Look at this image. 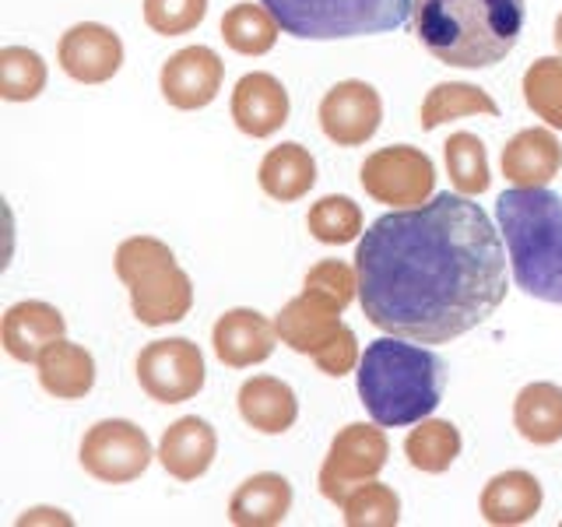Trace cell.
<instances>
[{"label": "cell", "instance_id": "obj_1", "mask_svg": "<svg viewBox=\"0 0 562 527\" xmlns=\"http://www.w3.org/2000/svg\"><path fill=\"white\" fill-rule=\"evenodd\" d=\"M356 268L366 321L418 345L461 338L506 299L503 233L464 193L376 218L359 239Z\"/></svg>", "mask_w": 562, "mask_h": 527}, {"label": "cell", "instance_id": "obj_2", "mask_svg": "<svg viewBox=\"0 0 562 527\" xmlns=\"http://www.w3.org/2000/svg\"><path fill=\"white\" fill-rule=\"evenodd\" d=\"M418 43L450 67H492L524 32V0H415Z\"/></svg>", "mask_w": 562, "mask_h": 527}, {"label": "cell", "instance_id": "obj_3", "mask_svg": "<svg viewBox=\"0 0 562 527\" xmlns=\"http://www.w3.org/2000/svg\"><path fill=\"white\" fill-rule=\"evenodd\" d=\"M447 386V366L436 351L422 348L418 341L386 338L369 341L359 362V397L366 412L380 426H415L429 418Z\"/></svg>", "mask_w": 562, "mask_h": 527}, {"label": "cell", "instance_id": "obj_4", "mask_svg": "<svg viewBox=\"0 0 562 527\" xmlns=\"http://www.w3.org/2000/svg\"><path fill=\"white\" fill-rule=\"evenodd\" d=\"M517 289L562 306V198L549 187H514L496 201Z\"/></svg>", "mask_w": 562, "mask_h": 527}, {"label": "cell", "instance_id": "obj_5", "mask_svg": "<svg viewBox=\"0 0 562 527\" xmlns=\"http://www.w3.org/2000/svg\"><path fill=\"white\" fill-rule=\"evenodd\" d=\"M295 40H356L408 25L415 0H263Z\"/></svg>", "mask_w": 562, "mask_h": 527}, {"label": "cell", "instance_id": "obj_6", "mask_svg": "<svg viewBox=\"0 0 562 527\" xmlns=\"http://www.w3.org/2000/svg\"><path fill=\"white\" fill-rule=\"evenodd\" d=\"M386 457H391V444H386L380 422H351V426H345L330 439L316 485H321L327 503L341 506L348 492L376 479L386 468Z\"/></svg>", "mask_w": 562, "mask_h": 527}, {"label": "cell", "instance_id": "obj_7", "mask_svg": "<svg viewBox=\"0 0 562 527\" xmlns=\"http://www.w3.org/2000/svg\"><path fill=\"white\" fill-rule=\"evenodd\" d=\"M151 457H158L151 450L148 433L134 426L131 418H102L92 429L81 436V450L78 461L85 468V474H92L102 485H127L137 482L140 474L148 471Z\"/></svg>", "mask_w": 562, "mask_h": 527}, {"label": "cell", "instance_id": "obj_8", "mask_svg": "<svg viewBox=\"0 0 562 527\" xmlns=\"http://www.w3.org/2000/svg\"><path fill=\"white\" fill-rule=\"evenodd\" d=\"M362 190L376 204L386 208H418L432 201L436 190V166L432 158L412 145H391L366 155L359 169Z\"/></svg>", "mask_w": 562, "mask_h": 527}, {"label": "cell", "instance_id": "obj_9", "mask_svg": "<svg viewBox=\"0 0 562 527\" xmlns=\"http://www.w3.org/2000/svg\"><path fill=\"white\" fill-rule=\"evenodd\" d=\"M207 369L201 348L190 338H162L140 348L137 383L158 404H183L204 391Z\"/></svg>", "mask_w": 562, "mask_h": 527}, {"label": "cell", "instance_id": "obj_10", "mask_svg": "<svg viewBox=\"0 0 562 527\" xmlns=\"http://www.w3.org/2000/svg\"><path fill=\"white\" fill-rule=\"evenodd\" d=\"M321 131L338 148H359L380 131L383 123V99L369 81L348 78L327 88L321 99Z\"/></svg>", "mask_w": 562, "mask_h": 527}, {"label": "cell", "instance_id": "obj_11", "mask_svg": "<svg viewBox=\"0 0 562 527\" xmlns=\"http://www.w3.org/2000/svg\"><path fill=\"white\" fill-rule=\"evenodd\" d=\"M225 81V64L211 46H183L180 53L162 64V75H158V88H162V99L172 110H204L218 99Z\"/></svg>", "mask_w": 562, "mask_h": 527}, {"label": "cell", "instance_id": "obj_12", "mask_svg": "<svg viewBox=\"0 0 562 527\" xmlns=\"http://www.w3.org/2000/svg\"><path fill=\"white\" fill-rule=\"evenodd\" d=\"M60 70L78 85H105L123 67V40L99 22H78L60 35L57 46Z\"/></svg>", "mask_w": 562, "mask_h": 527}, {"label": "cell", "instance_id": "obj_13", "mask_svg": "<svg viewBox=\"0 0 562 527\" xmlns=\"http://www.w3.org/2000/svg\"><path fill=\"white\" fill-rule=\"evenodd\" d=\"M211 345H215V356L222 366L250 369L274 356L278 327L260 310L236 306V310H225L215 321V327H211Z\"/></svg>", "mask_w": 562, "mask_h": 527}, {"label": "cell", "instance_id": "obj_14", "mask_svg": "<svg viewBox=\"0 0 562 527\" xmlns=\"http://www.w3.org/2000/svg\"><path fill=\"white\" fill-rule=\"evenodd\" d=\"M60 338H67V321L46 299H22V303L8 306L4 321H0V345L14 362H35L46 345Z\"/></svg>", "mask_w": 562, "mask_h": 527}, {"label": "cell", "instance_id": "obj_15", "mask_svg": "<svg viewBox=\"0 0 562 527\" xmlns=\"http://www.w3.org/2000/svg\"><path fill=\"white\" fill-rule=\"evenodd\" d=\"M289 92L268 70H250L233 88V123L246 137H271L289 123Z\"/></svg>", "mask_w": 562, "mask_h": 527}, {"label": "cell", "instance_id": "obj_16", "mask_svg": "<svg viewBox=\"0 0 562 527\" xmlns=\"http://www.w3.org/2000/svg\"><path fill=\"white\" fill-rule=\"evenodd\" d=\"M341 313L334 303H327L324 295L316 292H299L295 299H289L281 313L274 316V327H278V341L289 345L299 356H316L334 334L341 327Z\"/></svg>", "mask_w": 562, "mask_h": 527}, {"label": "cell", "instance_id": "obj_17", "mask_svg": "<svg viewBox=\"0 0 562 527\" xmlns=\"http://www.w3.org/2000/svg\"><path fill=\"white\" fill-rule=\"evenodd\" d=\"M193 306V281L180 264H166L131 285V310L145 327L180 324Z\"/></svg>", "mask_w": 562, "mask_h": 527}, {"label": "cell", "instance_id": "obj_18", "mask_svg": "<svg viewBox=\"0 0 562 527\" xmlns=\"http://www.w3.org/2000/svg\"><path fill=\"white\" fill-rule=\"evenodd\" d=\"M215 453H218V436L211 429V422L198 415L176 418L162 433V439H158V464L176 482H198L215 464Z\"/></svg>", "mask_w": 562, "mask_h": 527}, {"label": "cell", "instance_id": "obj_19", "mask_svg": "<svg viewBox=\"0 0 562 527\" xmlns=\"http://www.w3.org/2000/svg\"><path fill=\"white\" fill-rule=\"evenodd\" d=\"M503 176L514 187H549L562 172V145L552 127L517 131L503 148Z\"/></svg>", "mask_w": 562, "mask_h": 527}, {"label": "cell", "instance_id": "obj_20", "mask_svg": "<svg viewBox=\"0 0 562 527\" xmlns=\"http://www.w3.org/2000/svg\"><path fill=\"white\" fill-rule=\"evenodd\" d=\"M541 503H544V492L535 474L524 468H509V471L492 474L485 482L479 509L485 524L492 527H520L538 517Z\"/></svg>", "mask_w": 562, "mask_h": 527}, {"label": "cell", "instance_id": "obj_21", "mask_svg": "<svg viewBox=\"0 0 562 527\" xmlns=\"http://www.w3.org/2000/svg\"><path fill=\"white\" fill-rule=\"evenodd\" d=\"M236 404L246 426L263 436L289 433L299 418V397L292 386L278 377H250L239 386Z\"/></svg>", "mask_w": 562, "mask_h": 527}, {"label": "cell", "instance_id": "obj_22", "mask_svg": "<svg viewBox=\"0 0 562 527\" xmlns=\"http://www.w3.org/2000/svg\"><path fill=\"white\" fill-rule=\"evenodd\" d=\"M292 482L278 471L250 474L228 500V520L236 527H274L292 509Z\"/></svg>", "mask_w": 562, "mask_h": 527}, {"label": "cell", "instance_id": "obj_23", "mask_svg": "<svg viewBox=\"0 0 562 527\" xmlns=\"http://www.w3.org/2000/svg\"><path fill=\"white\" fill-rule=\"evenodd\" d=\"M35 369H40V386L57 401H81L95 386L92 351L67 338L46 345L43 356L35 359Z\"/></svg>", "mask_w": 562, "mask_h": 527}, {"label": "cell", "instance_id": "obj_24", "mask_svg": "<svg viewBox=\"0 0 562 527\" xmlns=\"http://www.w3.org/2000/svg\"><path fill=\"white\" fill-rule=\"evenodd\" d=\"M257 183L271 201H281V204L306 198L316 183V162L310 148H303L299 141H281L278 148L263 155V162L257 169Z\"/></svg>", "mask_w": 562, "mask_h": 527}, {"label": "cell", "instance_id": "obj_25", "mask_svg": "<svg viewBox=\"0 0 562 527\" xmlns=\"http://www.w3.org/2000/svg\"><path fill=\"white\" fill-rule=\"evenodd\" d=\"M514 426L535 447H552L562 439V386L527 383L514 401Z\"/></svg>", "mask_w": 562, "mask_h": 527}, {"label": "cell", "instance_id": "obj_26", "mask_svg": "<svg viewBox=\"0 0 562 527\" xmlns=\"http://www.w3.org/2000/svg\"><path fill=\"white\" fill-rule=\"evenodd\" d=\"M281 32L285 29H281V22L263 0L260 4L243 0V4H233L222 14V40L239 57H263V53H271Z\"/></svg>", "mask_w": 562, "mask_h": 527}, {"label": "cell", "instance_id": "obj_27", "mask_svg": "<svg viewBox=\"0 0 562 527\" xmlns=\"http://www.w3.org/2000/svg\"><path fill=\"white\" fill-rule=\"evenodd\" d=\"M461 429L447 418H422L415 422V429L404 436V457L415 471L426 474H443L450 464L461 457Z\"/></svg>", "mask_w": 562, "mask_h": 527}, {"label": "cell", "instance_id": "obj_28", "mask_svg": "<svg viewBox=\"0 0 562 527\" xmlns=\"http://www.w3.org/2000/svg\"><path fill=\"white\" fill-rule=\"evenodd\" d=\"M479 113L482 116H499V105L485 92V88L468 85V81H443V85H436L426 99H422L418 123H422V131H436V127H443V123H450V120L479 116Z\"/></svg>", "mask_w": 562, "mask_h": 527}, {"label": "cell", "instance_id": "obj_29", "mask_svg": "<svg viewBox=\"0 0 562 527\" xmlns=\"http://www.w3.org/2000/svg\"><path fill=\"white\" fill-rule=\"evenodd\" d=\"M443 158H447V176L457 193H464V198H482L488 190V183H492L488 152L479 134H471V131L450 134V141L443 145Z\"/></svg>", "mask_w": 562, "mask_h": 527}, {"label": "cell", "instance_id": "obj_30", "mask_svg": "<svg viewBox=\"0 0 562 527\" xmlns=\"http://www.w3.org/2000/svg\"><path fill=\"white\" fill-rule=\"evenodd\" d=\"M306 228H310V236L324 246L356 243L366 233L362 208L351 198H345V193H327V198H321L310 208Z\"/></svg>", "mask_w": 562, "mask_h": 527}, {"label": "cell", "instance_id": "obj_31", "mask_svg": "<svg viewBox=\"0 0 562 527\" xmlns=\"http://www.w3.org/2000/svg\"><path fill=\"white\" fill-rule=\"evenodd\" d=\"M49 81L46 60L29 46H4L0 49V99L8 102H32L43 96Z\"/></svg>", "mask_w": 562, "mask_h": 527}, {"label": "cell", "instance_id": "obj_32", "mask_svg": "<svg viewBox=\"0 0 562 527\" xmlns=\"http://www.w3.org/2000/svg\"><path fill=\"white\" fill-rule=\"evenodd\" d=\"M524 102L552 131H562V53L541 57L524 70Z\"/></svg>", "mask_w": 562, "mask_h": 527}, {"label": "cell", "instance_id": "obj_33", "mask_svg": "<svg viewBox=\"0 0 562 527\" xmlns=\"http://www.w3.org/2000/svg\"><path fill=\"white\" fill-rule=\"evenodd\" d=\"M341 517L348 527H397L401 500L391 485L373 479L356 492H348V500L341 503Z\"/></svg>", "mask_w": 562, "mask_h": 527}, {"label": "cell", "instance_id": "obj_34", "mask_svg": "<svg viewBox=\"0 0 562 527\" xmlns=\"http://www.w3.org/2000/svg\"><path fill=\"white\" fill-rule=\"evenodd\" d=\"M166 264H176L169 243L155 239V236H131L123 239L116 246V257H113V268H116V278L123 281V285H134V281H140L145 274L166 268Z\"/></svg>", "mask_w": 562, "mask_h": 527}, {"label": "cell", "instance_id": "obj_35", "mask_svg": "<svg viewBox=\"0 0 562 527\" xmlns=\"http://www.w3.org/2000/svg\"><path fill=\"white\" fill-rule=\"evenodd\" d=\"M303 289L324 295L338 310H348L351 299L359 295V268H351L345 260H321L306 271Z\"/></svg>", "mask_w": 562, "mask_h": 527}, {"label": "cell", "instance_id": "obj_36", "mask_svg": "<svg viewBox=\"0 0 562 527\" xmlns=\"http://www.w3.org/2000/svg\"><path fill=\"white\" fill-rule=\"evenodd\" d=\"M207 18V0H145V25L155 35H187Z\"/></svg>", "mask_w": 562, "mask_h": 527}, {"label": "cell", "instance_id": "obj_37", "mask_svg": "<svg viewBox=\"0 0 562 527\" xmlns=\"http://www.w3.org/2000/svg\"><path fill=\"white\" fill-rule=\"evenodd\" d=\"M313 362H316V369H321V373H327V377H345V373H351V369H359L362 351H359L356 330L341 324L338 334H334V338L313 356Z\"/></svg>", "mask_w": 562, "mask_h": 527}, {"label": "cell", "instance_id": "obj_38", "mask_svg": "<svg viewBox=\"0 0 562 527\" xmlns=\"http://www.w3.org/2000/svg\"><path fill=\"white\" fill-rule=\"evenodd\" d=\"M18 524H64V527H70L75 520H70L64 509H53V506H35V509H25L22 517H18Z\"/></svg>", "mask_w": 562, "mask_h": 527}, {"label": "cell", "instance_id": "obj_39", "mask_svg": "<svg viewBox=\"0 0 562 527\" xmlns=\"http://www.w3.org/2000/svg\"><path fill=\"white\" fill-rule=\"evenodd\" d=\"M552 43H555V49L562 53V14L555 18V35H552Z\"/></svg>", "mask_w": 562, "mask_h": 527}]
</instances>
